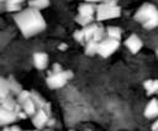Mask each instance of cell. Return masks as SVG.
<instances>
[{"instance_id": "6da1fadb", "label": "cell", "mask_w": 158, "mask_h": 131, "mask_svg": "<svg viewBox=\"0 0 158 131\" xmlns=\"http://www.w3.org/2000/svg\"><path fill=\"white\" fill-rule=\"evenodd\" d=\"M14 20L25 37H32L46 28V21L40 10L30 6L16 12Z\"/></svg>"}, {"instance_id": "7a4b0ae2", "label": "cell", "mask_w": 158, "mask_h": 131, "mask_svg": "<svg viewBox=\"0 0 158 131\" xmlns=\"http://www.w3.org/2000/svg\"><path fill=\"white\" fill-rule=\"evenodd\" d=\"M133 19L146 30H153L158 26V9L151 2H144L137 9Z\"/></svg>"}, {"instance_id": "3957f363", "label": "cell", "mask_w": 158, "mask_h": 131, "mask_svg": "<svg viewBox=\"0 0 158 131\" xmlns=\"http://www.w3.org/2000/svg\"><path fill=\"white\" fill-rule=\"evenodd\" d=\"M72 78H73L72 70L62 69L56 73H48V75L46 78V84L51 89H59V88H63Z\"/></svg>"}, {"instance_id": "277c9868", "label": "cell", "mask_w": 158, "mask_h": 131, "mask_svg": "<svg viewBox=\"0 0 158 131\" xmlns=\"http://www.w3.org/2000/svg\"><path fill=\"white\" fill-rule=\"evenodd\" d=\"M120 15H121V7L118 5L100 2L96 6V20L98 21L117 19V17H120Z\"/></svg>"}, {"instance_id": "5b68a950", "label": "cell", "mask_w": 158, "mask_h": 131, "mask_svg": "<svg viewBox=\"0 0 158 131\" xmlns=\"http://www.w3.org/2000/svg\"><path fill=\"white\" fill-rule=\"evenodd\" d=\"M120 47V41L118 40H115V38H111V37H106V38H102L101 41H99L98 43V53L106 58L109 56H111L112 53H115Z\"/></svg>"}, {"instance_id": "8992f818", "label": "cell", "mask_w": 158, "mask_h": 131, "mask_svg": "<svg viewBox=\"0 0 158 131\" xmlns=\"http://www.w3.org/2000/svg\"><path fill=\"white\" fill-rule=\"evenodd\" d=\"M84 31V36H85V42L89 41H101L104 38V35L106 33V30H104V27L99 23H90L85 27H83Z\"/></svg>"}, {"instance_id": "52a82bcc", "label": "cell", "mask_w": 158, "mask_h": 131, "mask_svg": "<svg viewBox=\"0 0 158 131\" xmlns=\"http://www.w3.org/2000/svg\"><path fill=\"white\" fill-rule=\"evenodd\" d=\"M51 105L47 106V108H43V109H40L33 116H32V124L36 129L41 130L43 129L46 125L49 124V114H51V110H49Z\"/></svg>"}, {"instance_id": "ba28073f", "label": "cell", "mask_w": 158, "mask_h": 131, "mask_svg": "<svg viewBox=\"0 0 158 131\" xmlns=\"http://www.w3.org/2000/svg\"><path fill=\"white\" fill-rule=\"evenodd\" d=\"M125 46L130 49V52L131 53H138L139 51H141V48H142V46H143V43H142V41H141V38L137 36V35H135V33H132V35H130L126 40H125Z\"/></svg>"}, {"instance_id": "9c48e42d", "label": "cell", "mask_w": 158, "mask_h": 131, "mask_svg": "<svg viewBox=\"0 0 158 131\" xmlns=\"http://www.w3.org/2000/svg\"><path fill=\"white\" fill-rule=\"evenodd\" d=\"M17 119H19L17 117V111L7 110V109H4V108L0 109V122H1V125H9V124L16 121Z\"/></svg>"}, {"instance_id": "30bf717a", "label": "cell", "mask_w": 158, "mask_h": 131, "mask_svg": "<svg viewBox=\"0 0 158 131\" xmlns=\"http://www.w3.org/2000/svg\"><path fill=\"white\" fill-rule=\"evenodd\" d=\"M33 64L40 70L46 69L48 67V54L44 52H35L33 53Z\"/></svg>"}, {"instance_id": "8fae6325", "label": "cell", "mask_w": 158, "mask_h": 131, "mask_svg": "<svg viewBox=\"0 0 158 131\" xmlns=\"http://www.w3.org/2000/svg\"><path fill=\"white\" fill-rule=\"evenodd\" d=\"M144 116L147 119L158 117V99H152L144 108Z\"/></svg>"}, {"instance_id": "7c38bea8", "label": "cell", "mask_w": 158, "mask_h": 131, "mask_svg": "<svg viewBox=\"0 0 158 131\" xmlns=\"http://www.w3.org/2000/svg\"><path fill=\"white\" fill-rule=\"evenodd\" d=\"M96 12V7L93 5V2H83L78 6V14L83 16H94Z\"/></svg>"}, {"instance_id": "4fadbf2b", "label": "cell", "mask_w": 158, "mask_h": 131, "mask_svg": "<svg viewBox=\"0 0 158 131\" xmlns=\"http://www.w3.org/2000/svg\"><path fill=\"white\" fill-rule=\"evenodd\" d=\"M22 109H23V111L28 115V116H33L37 111H38V106H37V104H36V101L33 100V98H32V95H31V98L28 99V100H26L22 105Z\"/></svg>"}, {"instance_id": "5bb4252c", "label": "cell", "mask_w": 158, "mask_h": 131, "mask_svg": "<svg viewBox=\"0 0 158 131\" xmlns=\"http://www.w3.org/2000/svg\"><path fill=\"white\" fill-rule=\"evenodd\" d=\"M143 87L146 89L147 95H152L158 93V79H148L143 83Z\"/></svg>"}, {"instance_id": "9a60e30c", "label": "cell", "mask_w": 158, "mask_h": 131, "mask_svg": "<svg viewBox=\"0 0 158 131\" xmlns=\"http://www.w3.org/2000/svg\"><path fill=\"white\" fill-rule=\"evenodd\" d=\"M10 85H9V82L7 79L5 78H1V88H0V100H4L6 98L10 96Z\"/></svg>"}, {"instance_id": "2e32d148", "label": "cell", "mask_w": 158, "mask_h": 131, "mask_svg": "<svg viewBox=\"0 0 158 131\" xmlns=\"http://www.w3.org/2000/svg\"><path fill=\"white\" fill-rule=\"evenodd\" d=\"M106 35H107V37H111V38H115V40L120 41L122 31L117 26H109V27H106Z\"/></svg>"}, {"instance_id": "e0dca14e", "label": "cell", "mask_w": 158, "mask_h": 131, "mask_svg": "<svg viewBox=\"0 0 158 131\" xmlns=\"http://www.w3.org/2000/svg\"><path fill=\"white\" fill-rule=\"evenodd\" d=\"M28 6L37 9V10H42V9H46L49 6V0H30Z\"/></svg>"}, {"instance_id": "ac0fdd59", "label": "cell", "mask_w": 158, "mask_h": 131, "mask_svg": "<svg viewBox=\"0 0 158 131\" xmlns=\"http://www.w3.org/2000/svg\"><path fill=\"white\" fill-rule=\"evenodd\" d=\"M98 41H89L85 43V54L86 56H94L98 53Z\"/></svg>"}, {"instance_id": "d6986e66", "label": "cell", "mask_w": 158, "mask_h": 131, "mask_svg": "<svg viewBox=\"0 0 158 131\" xmlns=\"http://www.w3.org/2000/svg\"><path fill=\"white\" fill-rule=\"evenodd\" d=\"M93 21H94V16H83V15L78 14V16L75 17V22L79 23L80 26H83V27L93 23Z\"/></svg>"}, {"instance_id": "ffe728a7", "label": "cell", "mask_w": 158, "mask_h": 131, "mask_svg": "<svg viewBox=\"0 0 158 131\" xmlns=\"http://www.w3.org/2000/svg\"><path fill=\"white\" fill-rule=\"evenodd\" d=\"M31 95H32L31 91H28V90H21V93L17 94V100H16V101H17L20 105H22L26 100H28V99L31 98Z\"/></svg>"}, {"instance_id": "44dd1931", "label": "cell", "mask_w": 158, "mask_h": 131, "mask_svg": "<svg viewBox=\"0 0 158 131\" xmlns=\"http://www.w3.org/2000/svg\"><path fill=\"white\" fill-rule=\"evenodd\" d=\"M7 82H9V85H10V89H11L12 93H15V94H20L21 93V87L14 78H9Z\"/></svg>"}, {"instance_id": "7402d4cb", "label": "cell", "mask_w": 158, "mask_h": 131, "mask_svg": "<svg viewBox=\"0 0 158 131\" xmlns=\"http://www.w3.org/2000/svg\"><path fill=\"white\" fill-rule=\"evenodd\" d=\"M73 36H74V40H75L77 42H79L80 44H85V43H86V42H85V36H84L83 28H81V30H77Z\"/></svg>"}, {"instance_id": "603a6c76", "label": "cell", "mask_w": 158, "mask_h": 131, "mask_svg": "<svg viewBox=\"0 0 158 131\" xmlns=\"http://www.w3.org/2000/svg\"><path fill=\"white\" fill-rule=\"evenodd\" d=\"M5 7L7 11H11V12H19L21 11V4H14V2H5Z\"/></svg>"}, {"instance_id": "cb8c5ba5", "label": "cell", "mask_w": 158, "mask_h": 131, "mask_svg": "<svg viewBox=\"0 0 158 131\" xmlns=\"http://www.w3.org/2000/svg\"><path fill=\"white\" fill-rule=\"evenodd\" d=\"M59 70H62V67H60V64H58V63H54V64L52 66V69H51V72H49V73H56V72H59Z\"/></svg>"}, {"instance_id": "d4e9b609", "label": "cell", "mask_w": 158, "mask_h": 131, "mask_svg": "<svg viewBox=\"0 0 158 131\" xmlns=\"http://www.w3.org/2000/svg\"><path fill=\"white\" fill-rule=\"evenodd\" d=\"M2 131H21V130H20L19 126H7V127H5Z\"/></svg>"}, {"instance_id": "484cf974", "label": "cell", "mask_w": 158, "mask_h": 131, "mask_svg": "<svg viewBox=\"0 0 158 131\" xmlns=\"http://www.w3.org/2000/svg\"><path fill=\"white\" fill-rule=\"evenodd\" d=\"M102 2H106V4H111V5H117L118 0H104Z\"/></svg>"}, {"instance_id": "4316f807", "label": "cell", "mask_w": 158, "mask_h": 131, "mask_svg": "<svg viewBox=\"0 0 158 131\" xmlns=\"http://www.w3.org/2000/svg\"><path fill=\"white\" fill-rule=\"evenodd\" d=\"M152 131H158V119L153 122V125H152Z\"/></svg>"}, {"instance_id": "83f0119b", "label": "cell", "mask_w": 158, "mask_h": 131, "mask_svg": "<svg viewBox=\"0 0 158 131\" xmlns=\"http://www.w3.org/2000/svg\"><path fill=\"white\" fill-rule=\"evenodd\" d=\"M25 0H6L5 2H14V4H22Z\"/></svg>"}, {"instance_id": "f1b7e54d", "label": "cell", "mask_w": 158, "mask_h": 131, "mask_svg": "<svg viewBox=\"0 0 158 131\" xmlns=\"http://www.w3.org/2000/svg\"><path fill=\"white\" fill-rule=\"evenodd\" d=\"M67 47H68V46H67V44H65V43H60V44H59V47H58V48H59V49H60V51H65V49H67Z\"/></svg>"}, {"instance_id": "f546056e", "label": "cell", "mask_w": 158, "mask_h": 131, "mask_svg": "<svg viewBox=\"0 0 158 131\" xmlns=\"http://www.w3.org/2000/svg\"><path fill=\"white\" fill-rule=\"evenodd\" d=\"M44 131H52V129H51V127H49V129H46V130H44Z\"/></svg>"}, {"instance_id": "4dcf8cb0", "label": "cell", "mask_w": 158, "mask_h": 131, "mask_svg": "<svg viewBox=\"0 0 158 131\" xmlns=\"http://www.w3.org/2000/svg\"><path fill=\"white\" fill-rule=\"evenodd\" d=\"M25 131H38V130H25Z\"/></svg>"}, {"instance_id": "1f68e13d", "label": "cell", "mask_w": 158, "mask_h": 131, "mask_svg": "<svg viewBox=\"0 0 158 131\" xmlns=\"http://www.w3.org/2000/svg\"><path fill=\"white\" fill-rule=\"evenodd\" d=\"M156 54H157V57H158V48H157V51H156Z\"/></svg>"}, {"instance_id": "d6a6232c", "label": "cell", "mask_w": 158, "mask_h": 131, "mask_svg": "<svg viewBox=\"0 0 158 131\" xmlns=\"http://www.w3.org/2000/svg\"><path fill=\"white\" fill-rule=\"evenodd\" d=\"M69 131H75V130H69Z\"/></svg>"}]
</instances>
